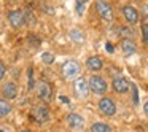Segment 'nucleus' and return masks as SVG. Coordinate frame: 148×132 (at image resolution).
<instances>
[{"label":"nucleus","mask_w":148,"mask_h":132,"mask_svg":"<svg viewBox=\"0 0 148 132\" xmlns=\"http://www.w3.org/2000/svg\"><path fill=\"white\" fill-rule=\"evenodd\" d=\"M21 132H30V131H21Z\"/></svg>","instance_id":"29"},{"label":"nucleus","mask_w":148,"mask_h":132,"mask_svg":"<svg viewBox=\"0 0 148 132\" xmlns=\"http://www.w3.org/2000/svg\"><path fill=\"white\" fill-rule=\"evenodd\" d=\"M29 89H34V77H32V68H29Z\"/></svg>","instance_id":"25"},{"label":"nucleus","mask_w":148,"mask_h":132,"mask_svg":"<svg viewBox=\"0 0 148 132\" xmlns=\"http://www.w3.org/2000/svg\"><path fill=\"white\" fill-rule=\"evenodd\" d=\"M112 88L116 94H127V91L131 89V83L124 77H115L112 81Z\"/></svg>","instance_id":"10"},{"label":"nucleus","mask_w":148,"mask_h":132,"mask_svg":"<svg viewBox=\"0 0 148 132\" xmlns=\"http://www.w3.org/2000/svg\"><path fill=\"white\" fill-rule=\"evenodd\" d=\"M107 51H110V53L113 51V46H112V43H107Z\"/></svg>","instance_id":"27"},{"label":"nucleus","mask_w":148,"mask_h":132,"mask_svg":"<svg viewBox=\"0 0 148 132\" xmlns=\"http://www.w3.org/2000/svg\"><path fill=\"white\" fill-rule=\"evenodd\" d=\"M131 91H132V102H134V105H137L138 103V91L135 88V84H132V83H131Z\"/></svg>","instance_id":"21"},{"label":"nucleus","mask_w":148,"mask_h":132,"mask_svg":"<svg viewBox=\"0 0 148 132\" xmlns=\"http://www.w3.org/2000/svg\"><path fill=\"white\" fill-rule=\"evenodd\" d=\"M142 40L148 45V23H142Z\"/></svg>","instance_id":"20"},{"label":"nucleus","mask_w":148,"mask_h":132,"mask_svg":"<svg viewBox=\"0 0 148 132\" xmlns=\"http://www.w3.org/2000/svg\"><path fill=\"white\" fill-rule=\"evenodd\" d=\"M67 122L72 129H80V127H83L84 119H83V116L78 115V113H70V115H67Z\"/></svg>","instance_id":"14"},{"label":"nucleus","mask_w":148,"mask_h":132,"mask_svg":"<svg viewBox=\"0 0 148 132\" xmlns=\"http://www.w3.org/2000/svg\"><path fill=\"white\" fill-rule=\"evenodd\" d=\"M32 118L35 119L38 124H43V122H48L49 121V110L46 108L45 105H37V107H34V110H32Z\"/></svg>","instance_id":"8"},{"label":"nucleus","mask_w":148,"mask_h":132,"mask_svg":"<svg viewBox=\"0 0 148 132\" xmlns=\"http://www.w3.org/2000/svg\"><path fill=\"white\" fill-rule=\"evenodd\" d=\"M5 73H7V67H5V64L2 61H0V80H3Z\"/></svg>","instance_id":"24"},{"label":"nucleus","mask_w":148,"mask_h":132,"mask_svg":"<svg viewBox=\"0 0 148 132\" xmlns=\"http://www.w3.org/2000/svg\"><path fill=\"white\" fill-rule=\"evenodd\" d=\"M73 92L77 99H86L89 96L91 89H89V80H86L84 77H78L73 81Z\"/></svg>","instance_id":"3"},{"label":"nucleus","mask_w":148,"mask_h":132,"mask_svg":"<svg viewBox=\"0 0 148 132\" xmlns=\"http://www.w3.org/2000/svg\"><path fill=\"white\" fill-rule=\"evenodd\" d=\"M94 5H96L97 14H99L103 21L112 23V21L115 19V11H113V7L108 3V2H105V0H96Z\"/></svg>","instance_id":"1"},{"label":"nucleus","mask_w":148,"mask_h":132,"mask_svg":"<svg viewBox=\"0 0 148 132\" xmlns=\"http://www.w3.org/2000/svg\"><path fill=\"white\" fill-rule=\"evenodd\" d=\"M80 70H81V67H80V64H78L77 61H67L64 65H62L61 73H62V77H64L65 80H73V78L78 77Z\"/></svg>","instance_id":"5"},{"label":"nucleus","mask_w":148,"mask_h":132,"mask_svg":"<svg viewBox=\"0 0 148 132\" xmlns=\"http://www.w3.org/2000/svg\"><path fill=\"white\" fill-rule=\"evenodd\" d=\"M121 11H123V16H124V19L127 24H131V26L138 24V21H140V13H138V10L135 7H132V5H124V7L121 8Z\"/></svg>","instance_id":"6"},{"label":"nucleus","mask_w":148,"mask_h":132,"mask_svg":"<svg viewBox=\"0 0 148 132\" xmlns=\"http://www.w3.org/2000/svg\"><path fill=\"white\" fill-rule=\"evenodd\" d=\"M23 13H24V21H26L27 26H34L35 24V14H34V11L30 8H26Z\"/></svg>","instance_id":"17"},{"label":"nucleus","mask_w":148,"mask_h":132,"mask_svg":"<svg viewBox=\"0 0 148 132\" xmlns=\"http://www.w3.org/2000/svg\"><path fill=\"white\" fill-rule=\"evenodd\" d=\"M89 132H112V127H110L108 124H105V122L97 121V122H92V124H91Z\"/></svg>","instance_id":"15"},{"label":"nucleus","mask_w":148,"mask_h":132,"mask_svg":"<svg viewBox=\"0 0 148 132\" xmlns=\"http://www.w3.org/2000/svg\"><path fill=\"white\" fill-rule=\"evenodd\" d=\"M119 34H121L123 38H134V32H132L131 27H121V29H119Z\"/></svg>","instance_id":"19"},{"label":"nucleus","mask_w":148,"mask_h":132,"mask_svg":"<svg viewBox=\"0 0 148 132\" xmlns=\"http://www.w3.org/2000/svg\"><path fill=\"white\" fill-rule=\"evenodd\" d=\"M61 100H62L64 103H69V99H67V97H61Z\"/></svg>","instance_id":"28"},{"label":"nucleus","mask_w":148,"mask_h":132,"mask_svg":"<svg viewBox=\"0 0 148 132\" xmlns=\"http://www.w3.org/2000/svg\"><path fill=\"white\" fill-rule=\"evenodd\" d=\"M0 132H3V131H2V129H0Z\"/></svg>","instance_id":"30"},{"label":"nucleus","mask_w":148,"mask_h":132,"mask_svg":"<svg viewBox=\"0 0 148 132\" xmlns=\"http://www.w3.org/2000/svg\"><path fill=\"white\" fill-rule=\"evenodd\" d=\"M8 23L11 24L13 29H21V27L26 24V21H24V13L21 10L8 11Z\"/></svg>","instance_id":"9"},{"label":"nucleus","mask_w":148,"mask_h":132,"mask_svg":"<svg viewBox=\"0 0 148 132\" xmlns=\"http://www.w3.org/2000/svg\"><path fill=\"white\" fill-rule=\"evenodd\" d=\"M121 51L124 56H132L137 51V43L134 38H123L121 40Z\"/></svg>","instance_id":"11"},{"label":"nucleus","mask_w":148,"mask_h":132,"mask_svg":"<svg viewBox=\"0 0 148 132\" xmlns=\"http://www.w3.org/2000/svg\"><path fill=\"white\" fill-rule=\"evenodd\" d=\"M2 94H3V99L11 100L18 96V86L13 81H7V83L2 86Z\"/></svg>","instance_id":"12"},{"label":"nucleus","mask_w":148,"mask_h":132,"mask_svg":"<svg viewBox=\"0 0 148 132\" xmlns=\"http://www.w3.org/2000/svg\"><path fill=\"white\" fill-rule=\"evenodd\" d=\"M42 61L45 62V64H53V61H54V57H53L51 53H43L42 56Z\"/></svg>","instance_id":"22"},{"label":"nucleus","mask_w":148,"mask_h":132,"mask_svg":"<svg viewBox=\"0 0 148 132\" xmlns=\"http://www.w3.org/2000/svg\"><path fill=\"white\" fill-rule=\"evenodd\" d=\"M143 111H145V115L148 116V100L145 102V105H143Z\"/></svg>","instance_id":"26"},{"label":"nucleus","mask_w":148,"mask_h":132,"mask_svg":"<svg viewBox=\"0 0 148 132\" xmlns=\"http://www.w3.org/2000/svg\"><path fill=\"white\" fill-rule=\"evenodd\" d=\"M11 111V105L10 102H8L7 99H2L0 97V118H5V116H8Z\"/></svg>","instance_id":"16"},{"label":"nucleus","mask_w":148,"mask_h":132,"mask_svg":"<svg viewBox=\"0 0 148 132\" xmlns=\"http://www.w3.org/2000/svg\"><path fill=\"white\" fill-rule=\"evenodd\" d=\"M51 94H53L51 84L45 80L38 81V84H37V96H38V99L43 100V102H49L51 100Z\"/></svg>","instance_id":"7"},{"label":"nucleus","mask_w":148,"mask_h":132,"mask_svg":"<svg viewBox=\"0 0 148 132\" xmlns=\"http://www.w3.org/2000/svg\"><path fill=\"white\" fill-rule=\"evenodd\" d=\"M70 38L73 40L75 43H83L84 42V35L80 29H72L70 30Z\"/></svg>","instance_id":"18"},{"label":"nucleus","mask_w":148,"mask_h":132,"mask_svg":"<svg viewBox=\"0 0 148 132\" xmlns=\"http://www.w3.org/2000/svg\"><path fill=\"white\" fill-rule=\"evenodd\" d=\"M97 108H99V111L102 113L103 116H108V118H112V116L116 115V103L112 97H102V99L97 102Z\"/></svg>","instance_id":"4"},{"label":"nucleus","mask_w":148,"mask_h":132,"mask_svg":"<svg viewBox=\"0 0 148 132\" xmlns=\"http://www.w3.org/2000/svg\"><path fill=\"white\" fill-rule=\"evenodd\" d=\"M84 3H86V0H77V13H78V14H83V11H84Z\"/></svg>","instance_id":"23"},{"label":"nucleus","mask_w":148,"mask_h":132,"mask_svg":"<svg viewBox=\"0 0 148 132\" xmlns=\"http://www.w3.org/2000/svg\"><path fill=\"white\" fill-rule=\"evenodd\" d=\"M86 67L91 72H100L103 68V61L99 56H89L86 61Z\"/></svg>","instance_id":"13"},{"label":"nucleus","mask_w":148,"mask_h":132,"mask_svg":"<svg viewBox=\"0 0 148 132\" xmlns=\"http://www.w3.org/2000/svg\"><path fill=\"white\" fill-rule=\"evenodd\" d=\"M89 89L92 94H96V96H103V94L107 92V89H108V84H107L105 78L100 77V75H92V77L89 78Z\"/></svg>","instance_id":"2"}]
</instances>
